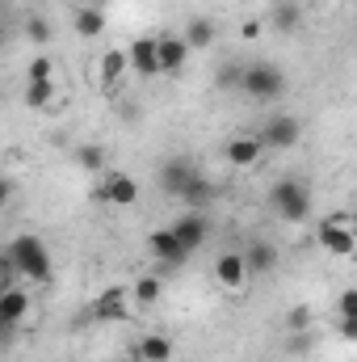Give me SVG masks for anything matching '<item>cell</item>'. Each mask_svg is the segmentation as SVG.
<instances>
[{"label": "cell", "instance_id": "cell-1", "mask_svg": "<svg viewBox=\"0 0 357 362\" xmlns=\"http://www.w3.org/2000/svg\"><path fill=\"white\" fill-rule=\"evenodd\" d=\"M8 262H13L17 278H25V282H47V278H51V253H47V245H42L38 236H30V232H21V236L8 240Z\"/></svg>", "mask_w": 357, "mask_h": 362}, {"label": "cell", "instance_id": "cell-2", "mask_svg": "<svg viewBox=\"0 0 357 362\" xmlns=\"http://www.w3.org/2000/svg\"><path fill=\"white\" fill-rule=\"evenodd\" d=\"M269 202H273V211L286 223H303L311 215V189H307V181H298V177H282L269 189Z\"/></svg>", "mask_w": 357, "mask_h": 362}, {"label": "cell", "instance_id": "cell-3", "mask_svg": "<svg viewBox=\"0 0 357 362\" xmlns=\"http://www.w3.org/2000/svg\"><path fill=\"white\" fill-rule=\"evenodd\" d=\"M240 89L248 93L253 101H277L286 93V72L277 64H253V68H244Z\"/></svg>", "mask_w": 357, "mask_h": 362}, {"label": "cell", "instance_id": "cell-4", "mask_svg": "<svg viewBox=\"0 0 357 362\" xmlns=\"http://www.w3.org/2000/svg\"><path fill=\"white\" fill-rule=\"evenodd\" d=\"M97 202H109V206H135L139 202V181L131 173H105L92 189Z\"/></svg>", "mask_w": 357, "mask_h": 362}, {"label": "cell", "instance_id": "cell-5", "mask_svg": "<svg viewBox=\"0 0 357 362\" xmlns=\"http://www.w3.org/2000/svg\"><path fill=\"white\" fill-rule=\"evenodd\" d=\"M298 135H303V127H298V118L294 114H273L265 127H261V148H273V152H286V148H294L298 144Z\"/></svg>", "mask_w": 357, "mask_h": 362}, {"label": "cell", "instance_id": "cell-6", "mask_svg": "<svg viewBox=\"0 0 357 362\" xmlns=\"http://www.w3.org/2000/svg\"><path fill=\"white\" fill-rule=\"evenodd\" d=\"M126 312H131V291L126 286H109V291H101L97 299H92L89 316L97 325H118V320H126Z\"/></svg>", "mask_w": 357, "mask_h": 362}, {"label": "cell", "instance_id": "cell-7", "mask_svg": "<svg viewBox=\"0 0 357 362\" xmlns=\"http://www.w3.org/2000/svg\"><path fill=\"white\" fill-rule=\"evenodd\" d=\"M173 236H177V245L185 249V253H198V249L206 245V236H210L206 211H185L177 223H173Z\"/></svg>", "mask_w": 357, "mask_h": 362}, {"label": "cell", "instance_id": "cell-8", "mask_svg": "<svg viewBox=\"0 0 357 362\" xmlns=\"http://www.w3.org/2000/svg\"><path fill=\"white\" fill-rule=\"evenodd\" d=\"M320 245H324L332 257H353L357 236H353L349 223H332V219H324V223H320Z\"/></svg>", "mask_w": 357, "mask_h": 362}, {"label": "cell", "instance_id": "cell-9", "mask_svg": "<svg viewBox=\"0 0 357 362\" xmlns=\"http://www.w3.org/2000/svg\"><path fill=\"white\" fill-rule=\"evenodd\" d=\"M126 64H131V72H139L143 81L160 76V59H156V38H135V42L126 47Z\"/></svg>", "mask_w": 357, "mask_h": 362}, {"label": "cell", "instance_id": "cell-10", "mask_svg": "<svg viewBox=\"0 0 357 362\" xmlns=\"http://www.w3.org/2000/svg\"><path fill=\"white\" fill-rule=\"evenodd\" d=\"M193 173H198V165H193L189 156H173V160H164V165H160V189H164V194H173V198H181V189L189 185Z\"/></svg>", "mask_w": 357, "mask_h": 362}, {"label": "cell", "instance_id": "cell-11", "mask_svg": "<svg viewBox=\"0 0 357 362\" xmlns=\"http://www.w3.org/2000/svg\"><path fill=\"white\" fill-rule=\"evenodd\" d=\"M147 249H152V257L156 262H164V266H181L189 253L177 245V236H173V228H156L152 236H147Z\"/></svg>", "mask_w": 357, "mask_h": 362}, {"label": "cell", "instance_id": "cell-12", "mask_svg": "<svg viewBox=\"0 0 357 362\" xmlns=\"http://www.w3.org/2000/svg\"><path fill=\"white\" fill-rule=\"evenodd\" d=\"M240 257H244L248 278H265V274L277 270V249H273L269 240H253V245H248V253H240Z\"/></svg>", "mask_w": 357, "mask_h": 362}, {"label": "cell", "instance_id": "cell-13", "mask_svg": "<svg viewBox=\"0 0 357 362\" xmlns=\"http://www.w3.org/2000/svg\"><path fill=\"white\" fill-rule=\"evenodd\" d=\"M156 59H160V76H164V72H181V68H185V59H189L185 38H177V34L156 38Z\"/></svg>", "mask_w": 357, "mask_h": 362}, {"label": "cell", "instance_id": "cell-14", "mask_svg": "<svg viewBox=\"0 0 357 362\" xmlns=\"http://www.w3.org/2000/svg\"><path fill=\"white\" fill-rule=\"evenodd\" d=\"M131 358L135 362H169L173 358V337H164V333H147V337H139V341L131 346Z\"/></svg>", "mask_w": 357, "mask_h": 362}, {"label": "cell", "instance_id": "cell-15", "mask_svg": "<svg viewBox=\"0 0 357 362\" xmlns=\"http://www.w3.org/2000/svg\"><path fill=\"white\" fill-rule=\"evenodd\" d=\"M261 152H265V148H261V139H257V135H236V139L223 148V156H227L236 169H253V165L261 160Z\"/></svg>", "mask_w": 357, "mask_h": 362}, {"label": "cell", "instance_id": "cell-16", "mask_svg": "<svg viewBox=\"0 0 357 362\" xmlns=\"http://www.w3.org/2000/svg\"><path fill=\"white\" fill-rule=\"evenodd\" d=\"M214 198H219V185H214V181H206L202 173H193V177H189V185L181 189V202H185L189 211H206Z\"/></svg>", "mask_w": 357, "mask_h": 362}, {"label": "cell", "instance_id": "cell-17", "mask_svg": "<svg viewBox=\"0 0 357 362\" xmlns=\"http://www.w3.org/2000/svg\"><path fill=\"white\" fill-rule=\"evenodd\" d=\"M25 316H30V295H25L21 286H8V291H0V320L17 329Z\"/></svg>", "mask_w": 357, "mask_h": 362}, {"label": "cell", "instance_id": "cell-18", "mask_svg": "<svg viewBox=\"0 0 357 362\" xmlns=\"http://www.w3.org/2000/svg\"><path fill=\"white\" fill-rule=\"evenodd\" d=\"M126 72H131V64H126V51H118V47H114V51H105V55H101V89H105V93L118 89Z\"/></svg>", "mask_w": 357, "mask_h": 362}, {"label": "cell", "instance_id": "cell-19", "mask_svg": "<svg viewBox=\"0 0 357 362\" xmlns=\"http://www.w3.org/2000/svg\"><path fill=\"white\" fill-rule=\"evenodd\" d=\"M214 278H219L223 286L240 291V286L248 282V270H244V257H240V253H223V257L214 262Z\"/></svg>", "mask_w": 357, "mask_h": 362}, {"label": "cell", "instance_id": "cell-20", "mask_svg": "<svg viewBox=\"0 0 357 362\" xmlns=\"http://www.w3.org/2000/svg\"><path fill=\"white\" fill-rule=\"evenodd\" d=\"M181 38H185L189 51H206V47H214V21H210V17H193Z\"/></svg>", "mask_w": 357, "mask_h": 362}, {"label": "cell", "instance_id": "cell-21", "mask_svg": "<svg viewBox=\"0 0 357 362\" xmlns=\"http://www.w3.org/2000/svg\"><path fill=\"white\" fill-rule=\"evenodd\" d=\"M101 30H105L101 4H80V8H76V34H80V38H101Z\"/></svg>", "mask_w": 357, "mask_h": 362}, {"label": "cell", "instance_id": "cell-22", "mask_svg": "<svg viewBox=\"0 0 357 362\" xmlns=\"http://www.w3.org/2000/svg\"><path fill=\"white\" fill-rule=\"evenodd\" d=\"M160 291H164V282L160 278H152V274H143V278H135V286H131V295L143 303V308H152L156 299H160Z\"/></svg>", "mask_w": 357, "mask_h": 362}, {"label": "cell", "instance_id": "cell-23", "mask_svg": "<svg viewBox=\"0 0 357 362\" xmlns=\"http://www.w3.org/2000/svg\"><path fill=\"white\" fill-rule=\"evenodd\" d=\"M51 97H55V81H30L25 85V105L30 110H42Z\"/></svg>", "mask_w": 357, "mask_h": 362}, {"label": "cell", "instance_id": "cell-24", "mask_svg": "<svg viewBox=\"0 0 357 362\" xmlns=\"http://www.w3.org/2000/svg\"><path fill=\"white\" fill-rule=\"evenodd\" d=\"M25 38H30L34 47H47V42H51V25H47L38 13H30V17H25Z\"/></svg>", "mask_w": 357, "mask_h": 362}, {"label": "cell", "instance_id": "cell-25", "mask_svg": "<svg viewBox=\"0 0 357 362\" xmlns=\"http://www.w3.org/2000/svg\"><path fill=\"white\" fill-rule=\"evenodd\" d=\"M307 329H311V308H303V303L290 308L286 312V333H307Z\"/></svg>", "mask_w": 357, "mask_h": 362}, {"label": "cell", "instance_id": "cell-26", "mask_svg": "<svg viewBox=\"0 0 357 362\" xmlns=\"http://www.w3.org/2000/svg\"><path fill=\"white\" fill-rule=\"evenodd\" d=\"M76 165H80V169H89V173H101V169H105V156H101V148H97V144H89V148H80V152H76Z\"/></svg>", "mask_w": 357, "mask_h": 362}, {"label": "cell", "instance_id": "cell-27", "mask_svg": "<svg viewBox=\"0 0 357 362\" xmlns=\"http://www.w3.org/2000/svg\"><path fill=\"white\" fill-rule=\"evenodd\" d=\"M273 25H277L282 34H290V30L298 25V8H294V4H277V8H273Z\"/></svg>", "mask_w": 357, "mask_h": 362}, {"label": "cell", "instance_id": "cell-28", "mask_svg": "<svg viewBox=\"0 0 357 362\" xmlns=\"http://www.w3.org/2000/svg\"><path fill=\"white\" fill-rule=\"evenodd\" d=\"M240 76H244V68H236V64H227V68H219V76H214V85L223 93L240 89Z\"/></svg>", "mask_w": 357, "mask_h": 362}, {"label": "cell", "instance_id": "cell-29", "mask_svg": "<svg viewBox=\"0 0 357 362\" xmlns=\"http://www.w3.org/2000/svg\"><path fill=\"white\" fill-rule=\"evenodd\" d=\"M55 76V68H51V59L47 55H38L34 64H30V81H51Z\"/></svg>", "mask_w": 357, "mask_h": 362}, {"label": "cell", "instance_id": "cell-30", "mask_svg": "<svg viewBox=\"0 0 357 362\" xmlns=\"http://www.w3.org/2000/svg\"><path fill=\"white\" fill-rule=\"evenodd\" d=\"M8 286H17V270H13L8 253H0V291H8Z\"/></svg>", "mask_w": 357, "mask_h": 362}, {"label": "cell", "instance_id": "cell-31", "mask_svg": "<svg viewBox=\"0 0 357 362\" xmlns=\"http://www.w3.org/2000/svg\"><path fill=\"white\" fill-rule=\"evenodd\" d=\"M286 350H290V354H307V350H311V329H307V333H290Z\"/></svg>", "mask_w": 357, "mask_h": 362}, {"label": "cell", "instance_id": "cell-32", "mask_svg": "<svg viewBox=\"0 0 357 362\" xmlns=\"http://www.w3.org/2000/svg\"><path fill=\"white\" fill-rule=\"evenodd\" d=\"M357 316V291H345L341 295V320H353Z\"/></svg>", "mask_w": 357, "mask_h": 362}, {"label": "cell", "instance_id": "cell-33", "mask_svg": "<svg viewBox=\"0 0 357 362\" xmlns=\"http://www.w3.org/2000/svg\"><path fill=\"white\" fill-rule=\"evenodd\" d=\"M8 198H13V177H4V173H0V211L8 206Z\"/></svg>", "mask_w": 357, "mask_h": 362}, {"label": "cell", "instance_id": "cell-34", "mask_svg": "<svg viewBox=\"0 0 357 362\" xmlns=\"http://www.w3.org/2000/svg\"><path fill=\"white\" fill-rule=\"evenodd\" d=\"M341 337H345V341H357V316L353 320H341Z\"/></svg>", "mask_w": 357, "mask_h": 362}, {"label": "cell", "instance_id": "cell-35", "mask_svg": "<svg viewBox=\"0 0 357 362\" xmlns=\"http://www.w3.org/2000/svg\"><path fill=\"white\" fill-rule=\"evenodd\" d=\"M240 34H244V38H257V34H261V21H244V30H240Z\"/></svg>", "mask_w": 357, "mask_h": 362}, {"label": "cell", "instance_id": "cell-36", "mask_svg": "<svg viewBox=\"0 0 357 362\" xmlns=\"http://www.w3.org/2000/svg\"><path fill=\"white\" fill-rule=\"evenodd\" d=\"M4 42H8V30H4V21H0V51H4Z\"/></svg>", "mask_w": 357, "mask_h": 362}, {"label": "cell", "instance_id": "cell-37", "mask_svg": "<svg viewBox=\"0 0 357 362\" xmlns=\"http://www.w3.org/2000/svg\"><path fill=\"white\" fill-rule=\"evenodd\" d=\"M80 4H101V0H80Z\"/></svg>", "mask_w": 357, "mask_h": 362}]
</instances>
